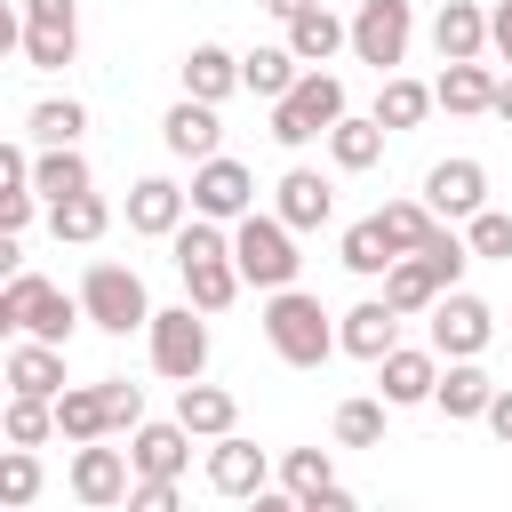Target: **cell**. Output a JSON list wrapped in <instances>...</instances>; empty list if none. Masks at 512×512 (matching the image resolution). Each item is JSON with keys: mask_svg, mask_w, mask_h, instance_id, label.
Here are the masks:
<instances>
[{"mask_svg": "<svg viewBox=\"0 0 512 512\" xmlns=\"http://www.w3.org/2000/svg\"><path fill=\"white\" fill-rule=\"evenodd\" d=\"M424 328H432V352H440V360H480V352H488V336H496V312H488L480 296L448 288V296L424 312Z\"/></svg>", "mask_w": 512, "mask_h": 512, "instance_id": "52a82bcc", "label": "cell"}, {"mask_svg": "<svg viewBox=\"0 0 512 512\" xmlns=\"http://www.w3.org/2000/svg\"><path fill=\"white\" fill-rule=\"evenodd\" d=\"M128 504H136V512H176V480H168V472H136Z\"/></svg>", "mask_w": 512, "mask_h": 512, "instance_id": "ee69618b", "label": "cell"}, {"mask_svg": "<svg viewBox=\"0 0 512 512\" xmlns=\"http://www.w3.org/2000/svg\"><path fill=\"white\" fill-rule=\"evenodd\" d=\"M496 120H512V72L496 80Z\"/></svg>", "mask_w": 512, "mask_h": 512, "instance_id": "f907efd6", "label": "cell"}, {"mask_svg": "<svg viewBox=\"0 0 512 512\" xmlns=\"http://www.w3.org/2000/svg\"><path fill=\"white\" fill-rule=\"evenodd\" d=\"M264 8H272V16H280V24H288V16H304V8H312V0H264Z\"/></svg>", "mask_w": 512, "mask_h": 512, "instance_id": "816d5d0a", "label": "cell"}, {"mask_svg": "<svg viewBox=\"0 0 512 512\" xmlns=\"http://www.w3.org/2000/svg\"><path fill=\"white\" fill-rule=\"evenodd\" d=\"M160 144H168L176 160H208V152L224 144V120H216V104H200V96L168 104V120H160Z\"/></svg>", "mask_w": 512, "mask_h": 512, "instance_id": "ac0fdd59", "label": "cell"}, {"mask_svg": "<svg viewBox=\"0 0 512 512\" xmlns=\"http://www.w3.org/2000/svg\"><path fill=\"white\" fill-rule=\"evenodd\" d=\"M264 448L256 440H240V432H224L216 448H208V488L216 496H264Z\"/></svg>", "mask_w": 512, "mask_h": 512, "instance_id": "e0dca14e", "label": "cell"}, {"mask_svg": "<svg viewBox=\"0 0 512 512\" xmlns=\"http://www.w3.org/2000/svg\"><path fill=\"white\" fill-rule=\"evenodd\" d=\"M344 120V80L336 72H320V64H304V80L272 104V144H288V152H304L312 136H328Z\"/></svg>", "mask_w": 512, "mask_h": 512, "instance_id": "3957f363", "label": "cell"}, {"mask_svg": "<svg viewBox=\"0 0 512 512\" xmlns=\"http://www.w3.org/2000/svg\"><path fill=\"white\" fill-rule=\"evenodd\" d=\"M432 48H440V64L480 56V48H488V8H480V0H440V16H432Z\"/></svg>", "mask_w": 512, "mask_h": 512, "instance_id": "cb8c5ba5", "label": "cell"}, {"mask_svg": "<svg viewBox=\"0 0 512 512\" xmlns=\"http://www.w3.org/2000/svg\"><path fill=\"white\" fill-rule=\"evenodd\" d=\"M432 384H440V352L424 344H392L384 360H376V392L392 400V408H416V400H432Z\"/></svg>", "mask_w": 512, "mask_h": 512, "instance_id": "5bb4252c", "label": "cell"}, {"mask_svg": "<svg viewBox=\"0 0 512 512\" xmlns=\"http://www.w3.org/2000/svg\"><path fill=\"white\" fill-rule=\"evenodd\" d=\"M56 432L80 448V440H112V408H104V384H64L56 392Z\"/></svg>", "mask_w": 512, "mask_h": 512, "instance_id": "83f0119b", "label": "cell"}, {"mask_svg": "<svg viewBox=\"0 0 512 512\" xmlns=\"http://www.w3.org/2000/svg\"><path fill=\"white\" fill-rule=\"evenodd\" d=\"M56 432V400H40V392H8V440L16 448H40Z\"/></svg>", "mask_w": 512, "mask_h": 512, "instance_id": "f35d334b", "label": "cell"}, {"mask_svg": "<svg viewBox=\"0 0 512 512\" xmlns=\"http://www.w3.org/2000/svg\"><path fill=\"white\" fill-rule=\"evenodd\" d=\"M96 176H88V160H80V144H40L32 152V192L40 200H72V192H88Z\"/></svg>", "mask_w": 512, "mask_h": 512, "instance_id": "f1b7e54d", "label": "cell"}, {"mask_svg": "<svg viewBox=\"0 0 512 512\" xmlns=\"http://www.w3.org/2000/svg\"><path fill=\"white\" fill-rule=\"evenodd\" d=\"M296 80H304V56H296L288 40H280V48H248V56H240V88H248V96H264V104H280Z\"/></svg>", "mask_w": 512, "mask_h": 512, "instance_id": "484cf974", "label": "cell"}, {"mask_svg": "<svg viewBox=\"0 0 512 512\" xmlns=\"http://www.w3.org/2000/svg\"><path fill=\"white\" fill-rule=\"evenodd\" d=\"M272 216H288L296 232H320V224L336 216V184H328L320 168H288V176L272 184Z\"/></svg>", "mask_w": 512, "mask_h": 512, "instance_id": "9a60e30c", "label": "cell"}, {"mask_svg": "<svg viewBox=\"0 0 512 512\" xmlns=\"http://www.w3.org/2000/svg\"><path fill=\"white\" fill-rule=\"evenodd\" d=\"M16 8H24V24H80L72 0H16Z\"/></svg>", "mask_w": 512, "mask_h": 512, "instance_id": "7dc6e473", "label": "cell"}, {"mask_svg": "<svg viewBox=\"0 0 512 512\" xmlns=\"http://www.w3.org/2000/svg\"><path fill=\"white\" fill-rule=\"evenodd\" d=\"M32 208H40V192L24 184V192H0V232H24L32 224Z\"/></svg>", "mask_w": 512, "mask_h": 512, "instance_id": "f6af8a7d", "label": "cell"}, {"mask_svg": "<svg viewBox=\"0 0 512 512\" xmlns=\"http://www.w3.org/2000/svg\"><path fill=\"white\" fill-rule=\"evenodd\" d=\"M384 408L392 400H336V440L344 448H376L384 440Z\"/></svg>", "mask_w": 512, "mask_h": 512, "instance_id": "ab89813d", "label": "cell"}, {"mask_svg": "<svg viewBox=\"0 0 512 512\" xmlns=\"http://www.w3.org/2000/svg\"><path fill=\"white\" fill-rule=\"evenodd\" d=\"M104 224H112V208H104V192H96V184H88V192H72V200H48V232H56V240H72V248L104 240Z\"/></svg>", "mask_w": 512, "mask_h": 512, "instance_id": "d6a6232c", "label": "cell"}, {"mask_svg": "<svg viewBox=\"0 0 512 512\" xmlns=\"http://www.w3.org/2000/svg\"><path fill=\"white\" fill-rule=\"evenodd\" d=\"M280 488H288L304 512H344V504H352V488H336L328 448H288V456H280Z\"/></svg>", "mask_w": 512, "mask_h": 512, "instance_id": "8fae6325", "label": "cell"}, {"mask_svg": "<svg viewBox=\"0 0 512 512\" xmlns=\"http://www.w3.org/2000/svg\"><path fill=\"white\" fill-rule=\"evenodd\" d=\"M32 496H40V456L8 440V456H0V504H32Z\"/></svg>", "mask_w": 512, "mask_h": 512, "instance_id": "60d3db41", "label": "cell"}, {"mask_svg": "<svg viewBox=\"0 0 512 512\" xmlns=\"http://www.w3.org/2000/svg\"><path fill=\"white\" fill-rule=\"evenodd\" d=\"M288 48H296L304 64H328L336 48H352V24H344V16H328V8L312 0L304 16H288Z\"/></svg>", "mask_w": 512, "mask_h": 512, "instance_id": "1f68e13d", "label": "cell"}, {"mask_svg": "<svg viewBox=\"0 0 512 512\" xmlns=\"http://www.w3.org/2000/svg\"><path fill=\"white\" fill-rule=\"evenodd\" d=\"M24 128H32V144H80L88 112H80L72 96H48V104H32V112H24Z\"/></svg>", "mask_w": 512, "mask_h": 512, "instance_id": "74e56055", "label": "cell"}, {"mask_svg": "<svg viewBox=\"0 0 512 512\" xmlns=\"http://www.w3.org/2000/svg\"><path fill=\"white\" fill-rule=\"evenodd\" d=\"M232 256H240V272H248L264 296H272V288H296V264H304V256H296V224H288V216H256V208L232 224Z\"/></svg>", "mask_w": 512, "mask_h": 512, "instance_id": "277c9868", "label": "cell"}, {"mask_svg": "<svg viewBox=\"0 0 512 512\" xmlns=\"http://www.w3.org/2000/svg\"><path fill=\"white\" fill-rule=\"evenodd\" d=\"M384 136H392V128H384L376 112H368V120H360V112H344V120L328 128V160H336L344 176H360V168H376V160H384Z\"/></svg>", "mask_w": 512, "mask_h": 512, "instance_id": "4316f807", "label": "cell"}, {"mask_svg": "<svg viewBox=\"0 0 512 512\" xmlns=\"http://www.w3.org/2000/svg\"><path fill=\"white\" fill-rule=\"evenodd\" d=\"M176 272H184V296H192L200 312H224V304L240 296V280H248L240 256H200V264H176Z\"/></svg>", "mask_w": 512, "mask_h": 512, "instance_id": "836d02e7", "label": "cell"}, {"mask_svg": "<svg viewBox=\"0 0 512 512\" xmlns=\"http://www.w3.org/2000/svg\"><path fill=\"white\" fill-rule=\"evenodd\" d=\"M336 256H344V272H360V280H384V272L400 264V240H392V224H384V216H360V224H344Z\"/></svg>", "mask_w": 512, "mask_h": 512, "instance_id": "44dd1931", "label": "cell"}, {"mask_svg": "<svg viewBox=\"0 0 512 512\" xmlns=\"http://www.w3.org/2000/svg\"><path fill=\"white\" fill-rule=\"evenodd\" d=\"M184 208H192V192L168 184V176H136L128 184V232H144V240H176Z\"/></svg>", "mask_w": 512, "mask_h": 512, "instance_id": "4fadbf2b", "label": "cell"}, {"mask_svg": "<svg viewBox=\"0 0 512 512\" xmlns=\"http://www.w3.org/2000/svg\"><path fill=\"white\" fill-rule=\"evenodd\" d=\"M184 440H192L184 416H168V424H136V432H128V456H136V472H168V480H176L184 456H192Z\"/></svg>", "mask_w": 512, "mask_h": 512, "instance_id": "4dcf8cb0", "label": "cell"}, {"mask_svg": "<svg viewBox=\"0 0 512 512\" xmlns=\"http://www.w3.org/2000/svg\"><path fill=\"white\" fill-rule=\"evenodd\" d=\"M432 96L448 104V112H496V72L480 64V56H456V64H440V80H432Z\"/></svg>", "mask_w": 512, "mask_h": 512, "instance_id": "d4e9b609", "label": "cell"}, {"mask_svg": "<svg viewBox=\"0 0 512 512\" xmlns=\"http://www.w3.org/2000/svg\"><path fill=\"white\" fill-rule=\"evenodd\" d=\"M480 424H488V432L512 448V392H504V384H496V400H488V416H480Z\"/></svg>", "mask_w": 512, "mask_h": 512, "instance_id": "681fc988", "label": "cell"}, {"mask_svg": "<svg viewBox=\"0 0 512 512\" xmlns=\"http://www.w3.org/2000/svg\"><path fill=\"white\" fill-rule=\"evenodd\" d=\"M176 416H184L192 440H224V432L240 424V400H232L224 384H200V376H192V384H176Z\"/></svg>", "mask_w": 512, "mask_h": 512, "instance_id": "603a6c76", "label": "cell"}, {"mask_svg": "<svg viewBox=\"0 0 512 512\" xmlns=\"http://www.w3.org/2000/svg\"><path fill=\"white\" fill-rule=\"evenodd\" d=\"M384 296H392V312H400V320H416V312H432V304L448 296V280H440L424 256H400V264L384 272Z\"/></svg>", "mask_w": 512, "mask_h": 512, "instance_id": "f546056e", "label": "cell"}, {"mask_svg": "<svg viewBox=\"0 0 512 512\" xmlns=\"http://www.w3.org/2000/svg\"><path fill=\"white\" fill-rule=\"evenodd\" d=\"M152 368L168 376V384H192L200 368H208V312L184 296V304H168V312H152Z\"/></svg>", "mask_w": 512, "mask_h": 512, "instance_id": "8992f818", "label": "cell"}, {"mask_svg": "<svg viewBox=\"0 0 512 512\" xmlns=\"http://www.w3.org/2000/svg\"><path fill=\"white\" fill-rule=\"evenodd\" d=\"M408 32H416L408 0H360V8H352V56L376 64V72H392V64L408 56Z\"/></svg>", "mask_w": 512, "mask_h": 512, "instance_id": "30bf717a", "label": "cell"}, {"mask_svg": "<svg viewBox=\"0 0 512 512\" xmlns=\"http://www.w3.org/2000/svg\"><path fill=\"white\" fill-rule=\"evenodd\" d=\"M264 336H272V352L288 368H320L328 352H344L336 328H328V312H320V296H304V288H272L264 296Z\"/></svg>", "mask_w": 512, "mask_h": 512, "instance_id": "7a4b0ae2", "label": "cell"}, {"mask_svg": "<svg viewBox=\"0 0 512 512\" xmlns=\"http://www.w3.org/2000/svg\"><path fill=\"white\" fill-rule=\"evenodd\" d=\"M488 400H496V376H488L480 360H448V368H440V384H432V408H440L448 424L488 416Z\"/></svg>", "mask_w": 512, "mask_h": 512, "instance_id": "2e32d148", "label": "cell"}, {"mask_svg": "<svg viewBox=\"0 0 512 512\" xmlns=\"http://www.w3.org/2000/svg\"><path fill=\"white\" fill-rule=\"evenodd\" d=\"M104 408H112V432H136V424H144V384L104 376Z\"/></svg>", "mask_w": 512, "mask_h": 512, "instance_id": "7bdbcfd3", "label": "cell"}, {"mask_svg": "<svg viewBox=\"0 0 512 512\" xmlns=\"http://www.w3.org/2000/svg\"><path fill=\"white\" fill-rule=\"evenodd\" d=\"M88 320V304L80 296H64L56 280H40V272H8V288H0V328L8 336H40V344H72V328Z\"/></svg>", "mask_w": 512, "mask_h": 512, "instance_id": "6da1fadb", "label": "cell"}, {"mask_svg": "<svg viewBox=\"0 0 512 512\" xmlns=\"http://www.w3.org/2000/svg\"><path fill=\"white\" fill-rule=\"evenodd\" d=\"M176 72H184V96H200V104H224V96L240 88V56L216 48V40H192Z\"/></svg>", "mask_w": 512, "mask_h": 512, "instance_id": "ffe728a7", "label": "cell"}, {"mask_svg": "<svg viewBox=\"0 0 512 512\" xmlns=\"http://www.w3.org/2000/svg\"><path fill=\"white\" fill-rule=\"evenodd\" d=\"M80 304H88V328H104V336H128V328H152V296H144V280L128 272V264H88V280H80Z\"/></svg>", "mask_w": 512, "mask_h": 512, "instance_id": "5b68a950", "label": "cell"}, {"mask_svg": "<svg viewBox=\"0 0 512 512\" xmlns=\"http://www.w3.org/2000/svg\"><path fill=\"white\" fill-rule=\"evenodd\" d=\"M336 344H344L352 360H384V352L400 344V312H392V296L352 304V312H344V328H336Z\"/></svg>", "mask_w": 512, "mask_h": 512, "instance_id": "d6986e66", "label": "cell"}, {"mask_svg": "<svg viewBox=\"0 0 512 512\" xmlns=\"http://www.w3.org/2000/svg\"><path fill=\"white\" fill-rule=\"evenodd\" d=\"M376 216L392 224V240H400V256H416V248H424V240H432V232L448 224V216H440V208H432L424 192H416V200H384Z\"/></svg>", "mask_w": 512, "mask_h": 512, "instance_id": "8d00e7d4", "label": "cell"}, {"mask_svg": "<svg viewBox=\"0 0 512 512\" xmlns=\"http://www.w3.org/2000/svg\"><path fill=\"white\" fill-rule=\"evenodd\" d=\"M464 224H472V232H464L472 256H504V264H512V216H504V208H480V216H464Z\"/></svg>", "mask_w": 512, "mask_h": 512, "instance_id": "b9f144b4", "label": "cell"}, {"mask_svg": "<svg viewBox=\"0 0 512 512\" xmlns=\"http://www.w3.org/2000/svg\"><path fill=\"white\" fill-rule=\"evenodd\" d=\"M424 200H432L440 216H480V208H488V168L464 160V152H456V160H432V168H424Z\"/></svg>", "mask_w": 512, "mask_h": 512, "instance_id": "7c38bea8", "label": "cell"}, {"mask_svg": "<svg viewBox=\"0 0 512 512\" xmlns=\"http://www.w3.org/2000/svg\"><path fill=\"white\" fill-rule=\"evenodd\" d=\"M432 104H440V96H432L424 80H400V72H384V88H376V120H384L392 136H400V128H416Z\"/></svg>", "mask_w": 512, "mask_h": 512, "instance_id": "e575fe53", "label": "cell"}, {"mask_svg": "<svg viewBox=\"0 0 512 512\" xmlns=\"http://www.w3.org/2000/svg\"><path fill=\"white\" fill-rule=\"evenodd\" d=\"M128 488H136V456H128V448H104V440H80V456H72V496H80L88 512H112V504H128Z\"/></svg>", "mask_w": 512, "mask_h": 512, "instance_id": "9c48e42d", "label": "cell"}, {"mask_svg": "<svg viewBox=\"0 0 512 512\" xmlns=\"http://www.w3.org/2000/svg\"><path fill=\"white\" fill-rule=\"evenodd\" d=\"M8 392H40V400H56V392H64V344L16 336V344H8Z\"/></svg>", "mask_w": 512, "mask_h": 512, "instance_id": "7402d4cb", "label": "cell"}, {"mask_svg": "<svg viewBox=\"0 0 512 512\" xmlns=\"http://www.w3.org/2000/svg\"><path fill=\"white\" fill-rule=\"evenodd\" d=\"M488 48L512 64V0H496V8H488Z\"/></svg>", "mask_w": 512, "mask_h": 512, "instance_id": "c3c4849f", "label": "cell"}, {"mask_svg": "<svg viewBox=\"0 0 512 512\" xmlns=\"http://www.w3.org/2000/svg\"><path fill=\"white\" fill-rule=\"evenodd\" d=\"M16 48H24V64H32V72H64V64L80 56V24H24V40H16Z\"/></svg>", "mask_w": 512, "mask_h": 512, "instance_id": "d590c367", "label": "cell"}, {"mask_svg": "<svg viewBox=\"0 0 512 512\" xmlns=\"http://www.w3.org/2000/svg\"><path fill=\"white\" fill-rule=\"evenodd\" d=\"M192 208L216 216V224H240V216L256 208V176H248L232 152H208V160H192Z\"/></svg>", "mask_w": 512, "mask_h": 512, "instance_id": "ba28073f", "label": "cell"}, {"mask_svg": "<svg viewBox=\"0 0 512 512\" xmlns=\"http://www.w3.org/2000/svg\"><path fill=\"white\" fill-rule=\"evenodd\" d=\"M24 184H32V152L8 144V152H0V192H24Z\"/></svg>", "mask_w": 512, "mask_h": 512, "instance_id": "bcb514c9", "label": "cell"}]
</instances>
